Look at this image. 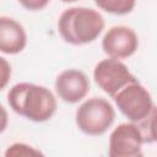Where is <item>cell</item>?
Returning a JSON list of instances; mask_svg holds the SVG:
<instances>
[{"label": "cell", "mask_w": 157, "mask_h": 157, "mask_svg": "<svg viewBox=\"0 0 157 157\" xmlns=\"http://www.w3.org/2000/svg\"><path fill=\"white\" fill-rule=\"evenodd\" d=\"M25 9L29 11H39L43 10L50 0H17Z\"/></svg>", "instance_id": "13"}, {"label": "cell", "mask_w": 157, "mask_h": 157, "mask_svg": "<svg viewBox=\"0 0 157 157\" xmlns=\"http://www.w3.org/2000/svg\"><path fill=\"white\" fill-rule=\"evenodd\" d=\"M93 78L98 87L110 97H114L126 85L137 81L128 66L115 58L101 60L93 70Z\"/></svg>", "instance_id": "5"}, {"label": "cell", "mask_w": 157, "mask_h": 157, "mask_svg": "<svg viewBox=\"0 0 157 157\" xmlns=\"http://www.w3.org/2000/svg\"><path fill=\"white\" fill-rule=\"evenodd\" d=\"M63 2H74V1H77V0H60Z\"/></svg>", "instance_id": "15"}, {"label": "cell", "mask_w": 157, "mask_h": 157, "mask_svg": "<svg viewBox=\"0 0 157 157\" xmlns=\"http://www.w3.org/2000/svg\"><path fill=\"white\" fill-rule=\"evenodd\" d=\"M103 29V16L98 11L83 6L65 10L58 21V31L61 38L72 45L88 44L96 40Z\"/></svg>", "instance_id": "2"}, {"label": "cell", "mask_w": 157, "mask_h": 157, "mask_svg": "<svg viewBox=\"0 0 157 157\" xmlns=\"http://www.w3.org/2000/svg\"><path fill=\"white\" fill-rule=\"evenodd\" d=\"M94 2L101 10L114 15L130 13L136 5V0H94Z\"/></svg>", "instance_id": "10"}, {"label": "cell", "mask_w": 157, "mask_h": 157, "mask_svg": "<svg viewBox=\"0 0 157 157\" xmlns=\"http://www.w3.org/2000/svg\"><path fill=\"white\" fill-rule=\"evenodd\" d=\"M137 48V34L132 28L126 26H114L109 28L102 39V49L109 58H129L135 54Z\"/></svg>", "instance_id": "7"}, {"label": "cell", "mask_w": 157, "mask_h": 157, "mask_svg": "<svg viewBox=\"0 0 157 157\" xmlns=\"http://www.w3.org/2000/svg\"><path fill=\"white\" fill-rule=\"evenodd\" d=\"M113 99L120 113L136 124L145 121L156 108L150 92L139 81L123 87Z\"/></svg>", "instance_id": "4"}, {"label": "cell", "mask_w": 157, "mask_h": 157, "mask_svg": "<svg viewBox=\"0 0 157 157\" xmlns=\"http://www.w3.org/2000/svg\"><path fill=\"white\" fill-rule=\"evenodd\" d=\"M139 125L142 129L145 142H157V108H155L151 115Z\"/></svg>", "instance_id": "11"}, {"label": "cell", "mask_w": 157, "mask_h": 157, "mask_svg": "<svg viewBox=\"0 0 157 157\" xmlns=\"http://www.w3.org/2000/svg\"><path fill=\"white\" fill-rule=\"evenodd\" d=\"M145 142L142 129L136 123L119 124L109 136L108 155L110 157H141Z\"/></svg>", "instance_id": "6"}, {"label": "cell", "mask_w": 157, "mask_h": 157, "mask_svg": "<svg viewBox=\"0 0 157 157\" xmlns=\"http://www.w3.org/2000/svg\"><path fill=\"white\" fill-rule=\"evenodd\" d=\"M55 91L59 98L75 104L82 101L90 91V80L85 72L77 69H67L60 72L55 80Z\"/></svg>", "instance_id": "8"}, {"label": "cell", "mask_w": 157, "mask_h": 157, "mask_svg": "<svg viewBox=\"0 0 157 157\" xmlns=\"http://www.w3.org/2000/svg\"><path fill=\"white\" fill-rule=\"evenodd\" d=\"M115 110L104 98L92 97L76 110L75 121L81 132L90 136L103 135L114 123Z\"/></svg>", "instance_id": "3"}, {"label": "cell", "mask_w": 157, "mask_h": 157, "mask_svg": "<svg viewBox=\"0 0 157 157\" xmlns=\"http://www.w3.org/2000/svg\"><path fill=\"white\" fill-rule=\"evenodd\" d=\"M27 44V34L23 26L6 16L0 17V50L4 54H18Z\"/></svg>", "instance_id": "9"}, {"label": "cell", "mask_w": 157, "mask_h": 157, "mask_svg": "<svg viewBox=\"0 0 157 157\" xmlns=\"http://www.w3.org/2000/svg\"><path fill=\"white\" fill-rule=\"evenodd\" d=\"M10 108L18 115L34 123L49 120L56 112V98L53 92L31 82H21L12 86L7 93Z\"/></svg>", "instance_id": "1"}, {"label": "cell", "mask_w": 157, "mask_h": 157, "mask_svg": "<svg viewBox=\"0 0 157 157\" xmlns=\"http://www.w3.org/2000/svg\"><path fill=\"white\" fill-rule=\"evenodd\" d=\"M0 59H1V65H2V82H1V90H2L6 86L7 80L10 78V76H7L6 72H11V69H10L7 61L5 60V58H0Z\"/></svg>", "instance_id": "14"}, {"label": "cell", "mask_w": 157, "mask_h": 157, "mask_svg": "<svg viewBox=\"0 0 157 157\" xmlns=\"http://www.w3.org/2000/svg\"><path fill=\"white\" fill-rule=\"evenodd\" d=\"M38 155H42V153L39 151L34 150L33 147H31L26 144H20V142L11 145L5 152L6 157H10V156H38Z\"/></svg>", "instance_id": "12"}]
</instances>
